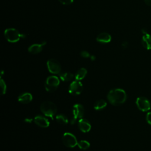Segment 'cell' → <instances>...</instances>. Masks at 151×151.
<instances>
[{
	"mask_svg": "<svg viewBox=\"0 0 151 151\" xmlns=\"http://www.w3.org/2000/svg\"><path fill=\"white\" fill-rule=\"evenodd\" d=\"M107 97L110 104L114 106H119L126 101L127 94L123 89L114 88L109 92Z\"/></svg>",
	"mask_w": 151,
	"mask_h": 151,
	"instance_id": "1",
	"label": "cell"
},
{
	"mask_svg": "<svg viewBox=\"0 0 151 151\" xmlns=\"http://www.w3.org/2000/svg\"><path fill=\"white\" fill-rule=\"evenodd\" d=\"M40 110L45 116L53 119L57 113V108L54 103L50 101H45L41 103Z\"/></svg>",
	"mask_w": 151,
	"mask_h": 151,
	"instance_id": "2",
	"label": "cell"
},
{
	"mask_svg": "<svg viewBox=\"0 0 151 151\" xmlns=\"http://www.w3.org/2000/svg\"><path fill=\"white\" fill-rule=\"evenodd\" d=\"M4 35L8 41L9 42H16L18 41L20 38H22V34L15 28H7L4 31Z\"/></svg>",
	"mask_w": 151,
	"mask_h": 151,
	"instance_id": "3",
	"label": "cell"
},
{
	"mask_svg": "<svg viewBox=\"0 0 151 151\" xmlns=\"http://www.w3.org/2000/svg\"><path fill=\"white\" fill-rule=\"evenodd\" d=\"M60 84L59 78L55 76L47 77L45 82V88L48 92H53L57 90Z\"/></svg>",
	"mask_w": 151,
	"mask_h": 151,
	"instance_id": "4",
	"label": "cell"
},
{
	"mask_svg": "<svg viewBox=\"0 0 151 151\" xmlns=\"http://www.w3.org/2000/svg\"><path fill=\"white\" fill-rule=\"evenodd\" d=\"M84 114V108L81 104H76L73 107V117L70 123L72 124L76 123V120L82 119Z\"/></svg>",
	"mask_w": 151,
	"mask_h": 151,
	"instance_id": "5",
	"label": "cell"
},
{
	"mask_svg": "<svg viewBox=\"0 0 151 151\" xmlns=\"http://www.w3.org/2000/svg\"><path fill=\"white\" fill-rule=\"evenodd\" d=\"M63 143L68 147H74L77 145V140L76 136L69 132L64 133L62 137Z\"/></svg>",
	"mask_w": 151,
	"mask_h": 151,
	"instance_id": "6",
	"label": "cell"
},
{
	"mask_svg": "<svg viewBox=\"0 0 151 151\" xmlns=\"http://www.w3.org/2000/svg\"><path fill=\"white\" fill-rule=\"evenodd\" d=\"M47 65L48 71L54 74H59L61 73V67L60 63L55 59L51 58L47 61Z\"/></svg>",
	"mask_w": 151,
	"mask_h": 151,
	"instance_id": "7",
	"label": "cell"
},
{
	"mask_svg": "<svg viewBox=\"0 0 151 151\" xmlns=\"http://www.w3.org/2000/svg\"><path fill=\"white\" fill-rule=\"evenodd\" d=\"M136 104L137 108L142 111H149L151 107L149 100L145 97H137L136 101Z\"/></svg>",
	"mask_w": 151,
	"mask_h": 151,
	"instance_id": "8",
	"label": "cell"
},
{
	"mask_svg": "<svg viewBox=\"0 0 151 151\" xmlns=\"http://www.w3.org/2000/svg\"><path fill=\"white\" fill-rule=\"evenodd\" d=\"M83 89L81 83L78 80H74L71 83L68 87V92L71 95L76 96L81 94Z\"/></svg>",
	"mask_w": 151,
	"mask_h": 151,
	"instance_id": "9",
	"label": "cell"
},
{
	"mask_svg": "<svg viewBox=\"0 0 151 151\" xmlns=\"http://www.w3.org/2000/svg\"><path fill=\"white\" fill-rule=\"evenodd\" d=\"M34 123L38 126L41 127H47L50 125V122L44 116L41 115H37L34 119Z\"/></svg>",
	"mask_w": 151,
	"mask_h": 151,
	"instance_id": "10",
	"label": "cell"
},
{
	"mask_svg": "<svg viewBox=\"0 0 151 151\" xmlns=\"http://www.w3.org/2000/svg\"><path fill=\"white\" fill-rule=\"evenodd\" d=\"M78 126L79 129L83 133L88 132L91 129L90 123L86 119H80L78 121Z\"/></svg>",
	"mask_w": 151,
	"mask_h": 151,
	"instance_id": "11",
	"label": "cell"
},
{
	"mask_svg": "<svg viewBox=\"0 0 151 151\" xmlns=\"http://www.w3.org/2000/svg\"><path fill=\"white\" fill-rule=\"evenodd\" d=\"M46 44V41H42L40 44H34L31 45L28 49V51L33 54H36L40 52L43 48V46Z\"/></svg>",
	"mask_w": 151,
	"mask_h": 151,
	"instance_id": "12",
	"label": "cell"
},
{
	"mask_svg": "<svg viewBox=\"0 0 151 151\" xmlns=\"http://www.w3.org/2000/svg\"><path fill=\"white\" fill-rule=\"evenodd\" d=\"M32 100V96L29 93H23L18 97V101L22 104H28Z\"/></svg>",
	"mask_w": 151,
	"mask_h": 151,
	"instance_id": "13",
	"label": "cell"
},
{
	"mask_svg": "<svg viewBox=\"0 0 151 151\" xmlns=\"http://www.w3.org/2000/svg\"><path fill=\"white\" fill-rule=\"evenodd\" d=\"M111 39V35L107 32H101L96 37L97 41L101 43H108L110 42Z\"/></svg>",
	"mask_w": 151,
	"mask_h": 151,
	"instance_id": "14",
	"label": "cell"
},
{
	"mask_svg": "<svg viewBox=\"0 0 151 151\" xmlns=\"http://www.w3.org/2000/svg\"><path fill=\"white\" fill-rule=\"evenodd\" d=\"M142 44L146 50H151V35L145 34L142 38Z\"/></svg>",
	"mask_w": 151,
	"mask_h": 151,
	"instance_id": "15",
	"label": "cell"
},
{
	"mask_svg": "<svg viewBox=\"0 0 151 151\" xmlns=\"http://www.w3.org/2000/svg\"><path fill=\"white\" fill-rule=\"evenodd\" d=\"M87 70L84 68H80L75 74V79L78 81H80L83 80L87 74Z\"/></svg>",
	"mask_w": 151,
	"mask_h": 151,
	"instance_id": "16",
	"label": "cell"
},
{
	"mask_svg": "<svg viewBox=\"0 0 151 151\" xmlns=\"http://www.w3.org/2000/svg\"><path fill=\"white\" fill-rule=\"evenodd\" d=\"M60 79L63 81H69L73 79L74 75L70 72H63L59 74Z\"/></svg>",
	"mask_w": 151,
	"mask_h": 151,
	"instance_id": "17",
	"label": "cell"
},
{
	"mask_svg": "<svg viewBox=\"0 0 151 151\" xmlns=\"http://www.w3.org/2000/svg\"><path fill=\"white\" fill-rule=\"evenodd\" d=\"M107 106V103L105 100L103 99H100L97 100L94 104V108L96 110H101L104 109Z\"/></svg>",
	"mask_w": 151,
	"mask_h": 151,
	"instance_id": "18",
	"label": "cell"
},
{
	"mask_svg": "<svg viewBox=\"0 0 151 151\" xmlns=\"http://www.w3.org/2000/svg\"><path fill=\"white\" fill-rule=\"evenodd\" d=\"M55 119L57 122L61 125H65L68 123V122L67 117L63 114H60L57 115Z\"/></svg>",
	"mask_w": 151,
	"mask_h": 151,
	"instance_id": "19",
	"label": "cell"
},
{
	"mask_svg": "<svg viewBox=\"0 0 151 151\" xmlns=\"http://www.w3.org/2000/svg\"><path fill=\"white\" fill-rule=\"evenodd\" d=\"M77 146L78 147L81 149V150H86L88 149L90 147V143L84 140H81L77 143Z\"/></svg>",
	"mask_w": 151,
	"mask_h": 151,
	"instance_id": "20",
	"label": "cell"
},
{
	"mask_svg": "<svg viewBox=\"0 0 151 151\" xmlns=\"http://www.w3.org/2000/svg\"><path fill=\"white\" fill-rule=\"evenodd\" d=\"M0 85H1V94H4L6 93V86L5 81L2 78L0 80Z\"/></svg>",
	"mask_w": 151,
	"mask_h": 151,
	"instance_id": "21",
	"label": "cell"
},
{
	"mask_svg": "<svg viewBox=\"0 0 151 151\" xmlns=\"http://www.w3.org/2000/svg\"><path fill=\"white\" fill-rule=\"evenodd\" d=\"M80 55L84 58H88L90 57V54L87 51H82L80 53Z\"/></svg>",
	"mask_w": 151,
	"mask_h": 151,
	"instance_id": "22",
	"label": "cell"
},
{
	"mask_svg": "<svg viewBox=\"0 0 151 151\" xmlns=\"http://www.w3.org/2000/svg\"><path fill=\"white\" fill-rule=\"evenodd\" d=\"M61 3L64 5H70L73 3V0H58Z\"/></svg>",
	"mask_w": 151,
	"mask_h": 151,
	"instance_id": "23",
	"label": "cell"
},
{
	"mask_svg": "<svg viewBox=\"0 0 151 151\" xmlns=\"http://www.w3.org/2000/svg\"><path fill=\"white\" fill-rule=\"evenodd\" d=\"M147 122L151 125V111L148 112L146 114V117Z\"/></svg>",
	"mask_w": 151,
	"mask_h": 151,
	"instance_id": "24",
	"label": "cell"
},
{
	"mask_svg": "<svg viewBox=\"0 0 151 151\" xmlns=\"http://www.w3.org/2000/svg\"><path fill=\"white\" fill-rule=\"evenodd\" d=\"M145 4L148 6H151V0H144Z\"/></svg>",
	"mask_w": 151,
	"mask_h": 151,
	"instance_id": "25",
	"label": "cell"
},
{
	"mask_svg": "<svg viewBox=\"0 0 151 151\" xmlns=\"http://www.w3.org/2000/svg\"><path fill=\"white\" fill-rule=\"evenodd\" d=\"M127 42H123V44H122V46L124 47V48H126L127 47Z\"/></svg>",
	"mask_w": 151,
	"mask_h": 151,
	"instance_id": "26",
	"label": "cell"
},
{
	"mask_svg": "<svg viewBox=\"0 0 151 151\" xmlns=\"http://www.w3.org/2000/svg\"><path fill=\"white\" fill-rule=\"evenodd\" d=\"M25 122H27L28 123H30L31 122H32V119H26L25 120Z\"/></svg>",
	"mask_w": 151,
	"mask_h": 151,
	"instance_id": "27",
	"label": "cell"
},
{
	"mask_svg": "<svg viewBox=\"0 0 151 151\" xmlns=\"http://www.w3.org/2000/svg\"><path fill=\"white\" fill-rule=\"evenodd\" d=\"M90 58L91 59V60H94L95 58H96V57H95L94 55H91V56L90 57Z\"/></svg>",
	"mask_w": 151,
	"mask_h": 151,
	"instance_id": "28",
	"label": "cell"
}]
</instances>
